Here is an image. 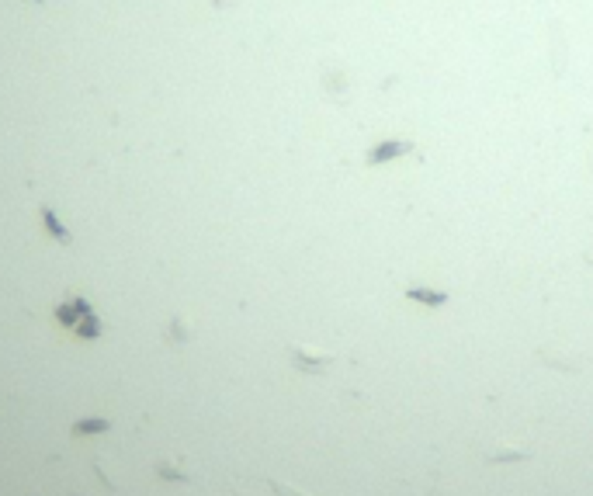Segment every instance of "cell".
<instances>
[{"instance_id":"cell-1","label":"cell","mask_w":593,"mask_h":496,"mask_svg":"<svg viewBox=\"0 0 593 496\" xmlns=\"http://www.w3.org/2000/svg\"><path fill=\"white\" fill-rule=\"evenodd\" d=\"M288 358H292V365H295L302 375H323L337 358L334 354H309L305 347H292L288 351Z\"/></svg>"},{"instance_id":"cell-2","label":"cell","mask_w":593,"mask_h":496,"mask_svg":"<svg viewBox=\"0 0 593 496\" xmlns=\"http://www.w3.org/2000/svg\"><path fill=\"white\" fill-rule=\"evenodd\" d=\"M406 153H413V139H385L375 150H368V167H381L396 157H406Z\"/></svg>"},{"instance_id":"cell-3","label":"cell","mask_w":593,"mask_h":496,"mask_svg":"<svg viewBox=\"0 0 593 496\" xmlns=\"http://www.w3.org/2000/svg\"><path fill=\"white\" fill-rule=\"evenodd\" d=\"M39 215H42V226H45V233H49V236H52V240H56L59 247H70V243H73V236H70V229H66V226L59 222V215H56L52 208H49V205H42V208H39Z\"/></svg>"},{"instance_id":"cell-4","label":"cell","mask_w":593,"mask_h":496,"mask_svg":"<svg viewBox=\"0 0 593 496\" xmlns=\"http://www.w3.org/2000/svg\"><path fill=\"white\" fill-rule=\"evenodd\" d=\"M406 298H410V302H420V306H430V309L448 306V291L424 289V285H410V289H406Z\"/></svg>"},{"instance_id":"cell-5","label":"cell","mask_w":593,"mask_h":496,"mask_svg":"<svg viewBox=\"0 0 593 496\" xmlns=\"http://www.w3.org/2000/svg\"><path fill=\"white\" fill-rule=\"evenodd\" d=\"M111 427V420H104V416H97V420H77L73 423V434H101V430H108Z\"/></svg>"},{"instance_id":"cell-6","label":"cell","mask_w":593,"mask_h":496,"mask_svg":"<svg viewBox=\"0 0 593 496\" xmlns=\"http://www.w3.org/2000/svg\"><path fill=\"white\" fill-rule=\"evenodd\" d=\"M524 458H531V455H527V452H517V448H496L486 461H524Z\"/></svg>"},{"instance_id":"cell-7","label":"cell","mask_w":593,"mask_h":496,"mask_svg":"<svg viewBox=\"0 0 593 496\" xmlns=\"http://www.w3.org/2000/svg\"><path fill=\"white\" fill-rule=\"evenodd\" d=\"M267 486H271V493L274 496H305L298 486H285L281 479H274V476H267Z\"/></svg>"},{"instance_id":"cell-8","label":"cell","mask_w":593,"mask_h":496,"mask_svg":"<svg viewBox=\"0 0 593 496\" xmlns=\"http://www.w3.org/2000/svg\"><path fill=\"white\" fill-rule=\"evenodd\" d=\"M326 90L340 97V94H347V77L343 73H326Z\"/></svg>"}]
</instances>
